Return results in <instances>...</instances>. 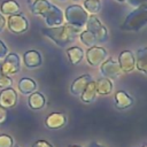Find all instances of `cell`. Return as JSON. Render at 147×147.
<instances>
[{"mask_svg":"<svg viewBox=\"0 0 147 147\" xmlns=\"http://www.w3.org/2000/svg\"><path fill=\"white\" fill-rule=\"evenodd\" d=\"M13 138L7 134H0V147H13Z\"/></svg>","mask_w":147,"mask_h":147,"instance_id":"d4e9b609","label":"cell"},{"mask_svg":"<svg viewBox=\"0 0 147 147\" xmlns=\"http://www.w3.org/2000/svg\"><path fill=\"white\" fill-rule=\"evenodd\" d=\"M88 18L87 11L79 5H70L65 9V20L68 24L77 26V28H83Z\"/></svg>","mask_w":147,"mask_h":147,"instance_id":"277c9868","label":"cell"},{"mask_svg":"<svg viewBox=\"0 0 147 147\" xmlns=\"http://www.w3.org/2000/svg\"><path fill=\"white\" fill-rule=\"evenodd\" d=\"M79 39H80V41H82L84 45H86V46H88V47L95 46V44H96V40H95L94 36H93L88 30H85V31L80 32Z\"/></svg>","mask_w":147,"mask_h":147,"instance_id":"603a6c76","label":"cell"},{"mask_svg":"<svg viewBox=\"0 0 147 147\" xmlns=\"http://www.w3.org/2000/svg\"><path fill=\"white\" fill-rule=\"evenodd\" d=\"M15 147H18V146H15Z\"/></svg>","mask_w":147,"mask_h":147,"instance_id":"8d00e7d4","label":"cell"},{"mask_svg":"<svg viewBox=\"0 0 147 147\" xmlns=\"http://www.w3.org/2000/svg\"><path fill=\"white\" fill-rule=\"evenodd\" d=\"M108 56L107 51L101 46H92L86 51V61L90 65H100Z\"/></svg>","mask_w":147,"mask_h":147,"instance_id":"ba28073f","label":"cell"},{"mask_svg":"<svg viewBox=\"0 0 147 147\" xmlns=\"http://www.w3.org/2000/svg\"><path fill=\"white\" fill-rule=\"evenodd\" d=\"M84 7L92 14H98L101 9V1L100 0H85L84 1Z\"/></svg>","mask_w":147,"mask_h":147,"instance_id":"cb8c5ba5","label":"cell"},{"mask_svg":"<svg viewBox=\"0 0 147 147\" xmlns=\"http://www.w3.org/2000/svg\"><path fill=\"white\" fill-rule=\"evenodd\" d=\"M5 24H6V18H5V17H3V15L0 13V32L3 30Z\"/></svg>","mask_w":147,"mask_h":147,"instance_id":"4dcf8cb0","label":"cell"},{"mask_svg":"<svg viewBox=\"0 0 147 147\" xmlns=\"http://www.w3.org/2000/svg\"><path fill=\"white\" fill-rule=\"evenodd\" d=\"M100 71L103 77L109 78V79L117 78L122 72L118 63L116 61H114L113 59H106L100 64Z\"/></svg>","mask_w":147,"mask_h":147,"instance_id":"9c48e42d","label":"cell"},{"mask_svg":"<svg viewBox=\"0 0 147 147\" xmlns=\"http://www.w3.org/2000/svg\"><path fill=\"white\" fill-rule=\"evenodd\" d=\"M118 65L124 72H130L134 70V55L131 51H123L118 55Z\"/></svg>","mask_w":147,"mask_h":147,"instance_id":"8fae6325","label":"cell"},{"mask_svg":"<svg viewBox=\"0 0 147 147\" xmlns=\"http://www.w3.org/2000/svg\"><path fill=\"white\" fill-rule=\"evenodd\" d=\"M116 1H118V2H124L125 0H116Z\"/></svg>","mask_w":147,"mask_h":147,"instance_id":"836d02e7","label":"cell"},{"mask_svg":"<svg viewBox=\"0 0 147 147\" xmlns=\"http://www.w3.org/2000/svg\"><path fill=\"white\" fill-rule=\"evenodd\" d=\"M68 147H82V146H79V145H70Z\"/></svg>","mask_w":147,"mask_h":147,"instance_id":"d6a6232c","label":"cell"},{"mask_svg":"<svg viewBox=\"0 0 147 147\" xmlns=\"http://www.w3.org/2000/svg\"><path fill=\"white\" fill-rule=\"evenodd\" d=\"M96 96V90H95V82L91 80L87 86L84 88V91L80 94V99L84 103H91L94 101Z\"/></svg>","mask_w":147,"mask_h":147,"instance_id":"d6986e66","label":"cell"},{"mask_svg":"<svg viewBox=\"0 0 147 147\" xmlns=\"http://www.w3.org/2000/svg\"><path fill=\"white\" fill-rule=\"evenodd\" d=\"M23 62L26 68H37V67L41 65L42 59L38 51L31 49L23 54Z\"/></svg>","mask_w":147,"mask_h":147,"instance_id":"4fadbf2b","label":"cell"},{"mask_svg":"<svg viewBox=\"0 0 147 147\" xmlns=\"http://www.w3.org/2000/svg\"><path fill=\"white\" fill-rule=\"evenodd\" d=\"M95 90H96V94L108 95L113 91V83L109 78H106V77L99 78L95 82Z\"/></svg>","mask_w":147,"mask_h":147,"instance_id":"ac0fdd59","label":"cell"},{"mask_svg":"<svg viewBox=\"0 0 147 147\" xmlns=\"http://www.w3.org/2000/svg\"><path fill=\"white\" fill-rule=\"evenodd\" d=\"M41 32L60 47H65L76 40L77 34L80 32V28L65 24V25H59L53 28H46V29H42Z\"/></svg>","mask_w":147,"mask_h":147,"instance_id":"7a4b0ae2","label":"cell"},{"mask_svg":"<svg viewBox=\"0 0 147 147\" xmlns=\"http://www.w3.org/2000/svg\"><path fill=\"white\" fill-rule=\"evenodd\" d=\"M129 5L133 6V7H139V6H142V5H146V0H126Z\"/></svg>","mask_w":147,"mask_h":147,"instance_id":"f1b7e54d","label":"cell"},{"mask_svg":"<svg viewBox=\"0 0 147 147\" xmlns=\"http://www.w3.org/2000/svg\"><path fill=\"white\" fill-rule=\"evenodd\" d=\"M28 103H29V107L31 109L39 110V109L44 108V106L46 105V99H45V96L41 93H39V92H32L29 95Z\"/></svg>","mask_w":147,"mask_h":147,"instance_id":"e0dca14e","label":"cell"},{"mask_svg":"<svg viewBox=\"0 0 147 147\" xmlns=\"http://www.w3.org/2000/svg\"><path fill=\"white\" fill-rule=\"evenodd\" d=\"M86 28L87 30L94 36L96 42H105L108 39V31L106 26L99 21V18L95 15L88 16L87 22H86Z\"/></svg>","mask_w":147,"mask_h":147,"instance_id":"5b68a950","label":"cell"},{"mask_svg":"<svg viewBox=\"0 0 147 147\" xmlns=\"http://www.w3.org/2000/svg\"><path fill=\"white\" fill-rule=\"evenodd\" d=\"M21 69V59L16 53H8L1 63V74L5 76H11L18 72Z\"/></svg>","mask_w":147,"mask_h":147,"instance_id":"8992f818","label":"cell"},{"mask_svg":"<svg viewBox=\"0 0 147 147\" xmlns=\"http://www.w3.org/2000/svg\"><path fill=\"white\" fill-rule=\"evenodd\" d=\"M37 88V84L33 79L31 78H28V77H24L22 78L20 82H18V90L22 94H25V95H29L31 94L32 92H34Z\"/></svg>","mask_w":147,"mask_h":147,"instance_id":"ffe728a7","label":"cell"},{"mask_svg":"<svg viewBox=\"0 0 147 147\" xmlns=\"http://www.w3.org/2000/svg\"><path fill=\"white\" fill-rule=\"evenodd\" d=\"M147 23V6L142 5L131 11L121 24L119 29L124 31H139Z\"/></svg>","mask_w":147,"mask_h":147,"instance_id":"3957f363","label":"cell"},{"mask_svg":"<svg viewBox=\"0 0 147 147\" xmlns=\"http://www.w3.org/2000/svg\"><path fill=\"white\" fill-rule=\"evenodd\" d=\"M31 11L34 15L44 17L46 24L49 28L62 25L64 20L62 10L55 5H52L48 0H36L31 5Z\"/></svg>","mask_w":147,"mask_h":147,"instance_id":"6da1fadb","label":"cell"},{"mask_svg":"<svg viewBox=\"0 0 147 147\" xmlns=\"http://www.w3.org/2000/svg\"><path fill=\"white\" fill-rule=\"evenodd\" d=\"M0 75H1V63H0Z\"/></svg>","mask_w":147,"mask_h":147,"instance_id":"e575fe53","label":"cell"},{"mask_svg":"<svg viewBox=\"0 0 147 147\" xmlns=\"http://www.w3.org/2000/svg\"><path fill=\"white\" fill-rule=\"evenodd\" d=\"M67 123V116L63 113H52L45 119V125L48 129H61Z\"/></svg>","mask_w":147,"mask_h":147,"instance_id":"7c38bea8","label":"cell"},{"mask_svg":"<svg viewBox=\"0 0 147 147\" xmlns=\"http://www.w3.org/2000/svg\"><path fill=\"white\" fill-rule=\"evenodd\" d=\"M142 147H146V146H142Z\"/></svg>","mask_w":147,"mask_h":147,"instance_id":"d590c367","label":"cell"},{"mask_svg":"<svg viewBox=\"0 0 147 147\" xmlns=\"http://www.w3.org/2000/svg\"><path fill=\"white\" fill-rule=\"evenodd\" d=\"M93 80L92 77L90 75H82L79 77H77L72 83H71V86H70V91L74 95H80L82 92L84 91V88L87 86V84Z\"/></svg>","mask_w":147,"mask_h":147,"instance_id":"5bb4252c","label":"cell"},{"mask_svg":"<svg viewBox=\"0 0 147 147\" xmlns=\"http://www.w3.org/2000/svg\"><path fill=\"white\" fill-rule=\"evenodd\" d=\"M13 84V79L9 76H5V75H0V88H7V87H11Z\"/></svg>","mask_w":147,"mask_h":147,"instance_id":"484cf974","label":"cell"},{"mask_svg":"<svg viewBox=\"0 0 147 147\" xmlns=\"http://www.w3.org/2000/svg\"><path fill=\"white\" fill-rule=\"evenodd\" d=\"M8 54V48L2 40H0V59H5Z\"/></svg>","mask_w":147,"mask_h":147,"instance_id":"83f0119b","label":"cell"},{"mask_svg":"<svg viewBox=\"0 0 147 147\" xmlns=\"http://www.w3.org/2000/svg\"><path fill=\"white\" fill-rule=\"evenodd\" d=\"M134 65L142 74L147 72V48L146 47L139 48L137 51V55L134 57Z\"/></svg>","mask_w":147,"mask_h":147,"instance_id":"2e32d148","label":"cell"},{"mask_svg":"<svg viewBox=\"0 0 147 147\" xmlns=\"http://www.w3.org/2000/svg\"><path fill=\"white\" fill-rule=\"evenodd\" d=\"M61 1H64V0H61Z\"/></svg>","mask_w":147,"mask_h":147,"instance_id":"74e56055","label":"cell"},{"mask_svg":"<svg viewBox=\"0 0 147 147\" xmlns=\"http://www.w3.org/2000/svg\"><path fill=\"white\" fill-rule=\"evenodd\" d=\"M32 147H53V145L46 140H37L33 142Z\"/></svg>","mask_w":147,"mask_h":147,"instance_id":"4316f807","label":"cell"},{"mask_svg":"<svg viewBox=\"0 0 147 147\" xmlns=\"http://www.w3.org/2000/svg\"><path fill=\"white\" fill-rule=\"evenodd\" d=\"M7 119V109L0 107V124L5 123Z\"/></svg>","mask_w":147,"mask_h":147,"instance_id":"f546056e","label":"cell"},{"mask_svg":"<svg viewBox=\"0 0 147 147\" xmlns=\"http://www.w3.org/2000/svg\"><path fill=\"white\" fill-rule=\"evenodd\" d=\"M133 103V99L125 91H117L115 93V106L117 109H126L131 107Z\"/></svg>","mask_w":147,"mask_h":147,"instance_id":"9a60e30c","label":"cell"},{"mask_svg":"<svg viewBox=\"0 0 147 147\" xmlns=\"http://www.w3.org/2000/svg\"><path fill=\"white\" fill-rule=\"evenodd\" d=\"M87 147H103V146L100 145V144H98V142H91V144H88Z\"/></svg>","mask_w":147,"mask_h":147,"instance_id":"1f68e13d","label":"cell"},{"mask_svg":"<svg viewBox=\"0 0 147 147\" xmlns=\"http://www.w3.org/2000/svg\"><path fill=\"white\" fill-rule=\"evenodd\" d=\"M67 55H68V59L71 64H78L84 56V52L82 48H79L77 46H72L67 49Z\"/></svg>","mask_w":147,"mask_h":147,"instance_id":"7402d4cb","label":"cell"},{"mask_svg":"<svg viewBox=\"0 0 147 147\" xmlns=\"http://www.w3.org/2000/svg\"><path fill=\"white\" fill-rule=\"evenodd\" d=\"M0 10H1V14L8 15V16L14 15V14H18L20 13V5L15 0H7V1L1 3Z\"/></svg>","mask_w":147,"mask_h":147,"instance_id":"44dd1931","label":"cell"},{"mask_svg":"<svg viewBox=\"0 0 147 147\" xmlns=\"http://www.w3.org/2000/svg\"><path fill=\"white\" fill-rule=\"evenodd\" d=\"M17 103V93L14 88L7 87L2 88L0 92V107L5 109H10Z\"/></svg>","mask_w":147,"mask_h":147,"instance_id":"30bf717a","label":"cell"},{"mask_svg":"<svg viewBox=\"0 0 147 147\" xmlns=\"http://www.w3.org/2000/svg\"><path fill=\"white\" fill-rule=\"evenodd\" d=\"M7 24H8L9 31H11L13 33H17V34L23 33L29 29V22L25 18V16L21 13L9 15L7 18Z\"/></svg>","mask_w":147,"mask_h":147,"instance_id":"52a82bcc","label":"cell"}]
</instances>
